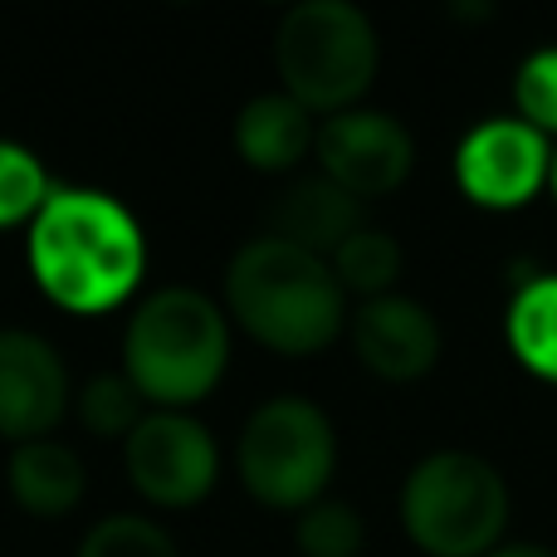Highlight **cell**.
Listing matches in <instances>:
<instances>
[{"label": "cell", "instance_id": "cell-8", "mask_svg": "<svg viewBox=\"0 0 557 557\" xmlns=\"http://www.w3.org/2000/svg\"><path fill=\"white\" fill-rule=\"evenodd\" d=\"M460 191L484 211H519L553 176L548 137L533 133L523 117H490L455 152Z\"/></svg>", "mask_w": 557, "mask_h": 557}, {"label": "cell", "instance_id": "cell-17", "mask_svg": "<svg viewBox=\"0 0 557 557\" xmlns=\"http://www.w3.org/2000/svg\"><path fill=\"white\" fill-rule=\"evenodd\" d=\"M49 196H54V186H49L39 157L20 143H0V231L35 221Z\"/></svg>", "mask_w": 557, "mask_h": 557}, {"label": "cell", "instance_id": "cell-7", "mask_svg": "<svg viewBox=\"0 0 557 557\" xmlns=\"http://www.w3.org/2000/svg\"><path fill=\"white\" fill-rule=\"evenodd\" d=\"M221 450L211 431L186 411H147L143 425L127 435V474L137 494L162 509H191L211 494Z\"/></svg>", "mask_w": 557, "mask_h": 557}, {"label": "cell", "instance_id": "cell-20", "mask_svg": "<svg viewBox=\"0 0 557 557\" xmlns=\"http://www.w3.org/2000/svg\"><path fill=\"white\" fill-rule=\"evenodd\" d=\"M78 557H176L166 529H157L143 513H113L94 523L88 539L78 543Z\"/></svg>", "mask_w": 557, "mask_h": 557}, {"label": "cell", "instance_id": "cell-14", "mask_svg": "<svg viewBox=\"0 0 557 557\" xmlns=\"http://www.w3.org/2000/svg\"><path fill=\"white\" fill-rule=\"evenodd\" d=\"M10 494L35 519H59L84 499V460L59 441H29L10 455Z\"/></svg>", "mask_w": 557, "mask_h": 557}, {"label": "cell", "instance_id": "cell-22", "mask_svg": "<svg viewBox=\"0 0 557 557\" xmlns=\"http://www.w3.org/2000/svg\"><path fill=\"white\" fill-rule=\"evenodd\" d=\"M490 557H557V553L539 548V543H509V548H494Z\"/></svg>", "mask_w": 557, "mask_h": 557}, {"label": "cell", "instance_id": "cell-11", "mask_svg": "<svg viewBox=\"0 0 557 557\" xmlns=\"http://www.w3.org/2000/svg\"><path fill=\"white\" fill-rule=\"evenodd\" d=\"M352 347L386 382H416L441 357V323L416 298L382 294L352 313Z\"/></svg>", "mask_w": 557, "mask_h": 557}, {"label": "cell", "instance_id": "cell-13", "mask_svg": "<svg viewBox=\"0 0 557 557\" xmlns=\"http://www.w3.org/2000/svg\"><path fill=\"white\" fill-rule=\"evenodd\" d=\"M318 127L304 103L288 94H260L235 117V147L255 172H288L298 157L313 147Z\"/></svg>", "mask_w": 557, "mask_h": 557}, {"label": "cell", "instance_id": "cell-18", "mask_svg": "<svg viewBox=\"0 0 557 557\" xmlns=\"http://www.w3.org/2000/svg\"><path fill=\"white\" fill-rule=\"evenodd\" d=\"M143 401L147 396L127 382V372H103L94 382H84V392H78V421L103 441L108 435H133L147 416Z\"/></svg>", "mask_w": 557, "mask_h": 557}, {"label": "cell", "instance_id": "cell-10", "mask_svg": "<svg viewBox=\"0 0 557 557\" xmlns=\"http://www.w3.org/2000/svg\"><path fill=\"white\" fill-rule=\"evenodd\" d=\"M69 411V372L39 333L0 327V435L15 445L49 441Z\"/></svg>", "mask_w": 557, "mask_h": 557}, {"label": "cell", "instance_id": "cell-19", "mask_svg": "<svg viewBox=\"0 0 557 557\" xmlns=\"http://www.w3.org/2000/svg\"><path fill=\"white\" fill-rule=\"evenodd\" d=\"M362 539V513L343 499H318L298 513V553L304 557H357Z\"/></svg>", "mask_w": 557, "mask_h": 557}, {"label": "cell", "instance_id": "cell-2", "mask_svg": "<svg viewBox=\"0 0 557 557\" xmlns=\"http://www.w3.org/2000/svg\"><path fill=\"white\" fill-rule=\"evenodd\" d=\"M225 304L245 333L288 357L323 352L347 323L333 264L274 235H260L235 250L225 270Z\"/></svg>", "mask_w": 557, "mask_h": 557}, {"label": "cell", "instance_id": "cell-4", "mask_svg": "<svg viewBox=\"0 0 557 557\" xmlns=\"http://www.w3.org/2000/svg\"><path fill=\"white\" fill-rule=\"evenodd\" d=\"M274 64L308 113H347L376 78V29L347 0H304L278 20Z\"/></svg>", "mask_w": 557, "mask_h": 557}, {"label": "cell", "instance_id": "cell-6", "mask_svg": "<svg viewBox=\"0 0 557 557\" xmlns=\"http://www.w3.org/2000/svg\"><path fill=\"white\" fill-rule=\"evenodd\" d=\"M245 490L270 509H308L323 499L337 465L327 416L304 396H274L245 421L235 445Z\"/></svg>", "mask_w": 557, "mask_h": 557}, {"label": "cell", "instance_id": "cell-21", "mask_svg": "<svg viewBox=\"0 0 557 557\" xmlns=\"http://www.w3.org/2000/svg\"><path fill=\"white\" fill-rule=\"evenodd\" d=\"M513 98H519V117L533 133H557V49H539L533 59H523Z\"/></svg>", "mask_w": 557, "mask_h": 557}, {"label": "cell", "instance_id": "cell-15", "mask_svg": "<svg viewBox=\"0 0 557 557\" xmlns=\"http://www.w3.org/2000/svg\"><path fill=\"white\" fill-rule=\"evenodd\" d=\"M509 347L533 376L557 382V274H539L509 304Z\"/></svg>", "mask_w": 557, "mask_h": 557}, {"label": "cell", "instance_id": "cell-9", "mask_svg": "<svg viewBox=\"0 0 557 557\" xmlns=\"http://www.w3.org/2000/svg\"><path fill=\"white\" fill-rule=\"evenodd\" d=\"M313 152L323 162V176L337 182L347 196L367 201V196H386L411 176L416 143L392 113H372V108H347L333 113L313 137Z\"/></svg>", "mask_w": 557, "mask_h": 557}, {"label": "cell", "instance_id": "cell-23", "mask_svg": "<svg viewBox=\"0 0 557 557\" xmlns=\"http://www.w3.org/2000/svg\"><path fill=\"white\" fill-rule=\"evenodd\" d=\"M548 182H553V196H557V152H553V176H548Z\"/></svg>", "mask_w": 557, "mask_h": 557}, {"label": "cell", "instance_id": "cell-12", "mask_svg": "<svg viewBox=\"0 0 557 557\" xmlns=\"http://www.w3.org/2000/svg\"><path fill=\"white\" fill-rule=\"evenodd\" d=\"M362 201L347 196L337 182L327 176H298L294 186L274 196L270 206V235L284 245L318 255V260H333L357 231H362Z\"/></svg>", "mask_w": 557, "mask_h": 557}, {"label": "cell", "instance_id": "cell-3", "mask_svg": "<svg viewBox=\"0 0 557 557\" xmlns=\"http://www.w3.org/2000/svg\"><path fill=\"white\" fill-rule=\"evenodd\" d=\"M231 362L225 313L196 288H157L143 298L123 337V372L162 411L201 401L215 392Z\"/></svg>", "mask_w": 557, "mask_h": 557}, {"label": "cell", "instance_id": "cell-1", "mask_svg": "<svg viewBox=\"0 0 557 557\" xmlns=\"http://www.w3.org/2000/svg\"><path fill=\"white\" fill-rule=\"evenodd\" d=\"M147 245L123 201L59 186L29 221V270L69 313H108L137 288Z\"/></svg>", "mask_w": 557, "mask_h": 557}, {"label": "cell", "instance_id": "cell-16", "mask_svg": "<svg viewBox=\"0 0 557 557\" xmlns=\"http://www.w3.org/2000/svg\"><path fill=\"white\" fill-rule=\"evenodd\" d=\"M333 274H337V284H343V294L352 288V294H362V304L367 298H382L386 288L396 284V274H401V245L386 231L362 225V231L333 255Z\"/></svg>", "mask_w": 557, "mask_h": 557}, {"label": "cell", "instance_id": "cell-5", "mask_svg": "<svg viewBox=\"0 0 557 557\" xmlns=\"http://www.w3.org/2000/svg\"><path fill=\"white\" fill-rule=\"evenodd\" d=\"M401 523L431 557H484L509 523V490L499 470L470 450L425 455L406 474Z\"/></svg>", "mask_w": 557, "mask_h": 557}]
</instances>
